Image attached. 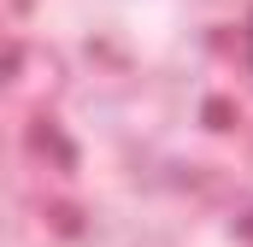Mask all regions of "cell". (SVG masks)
<instances>
[{
	"instance_id": "cell-1",
	"label": "cell",
	"mask_w": 253,
	"mask_h": 247,
	"mask_svg": "<svg viewBox=\"0 0 253 247\" xmlns=\"http://www.w3.org/2000/svg\"><path fill=\"white\" fill-rule=\"evenodd\" d=\"M248 65H253V12H248Z\"/></svg>"
}]
</instances>
